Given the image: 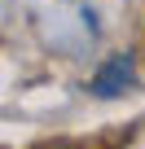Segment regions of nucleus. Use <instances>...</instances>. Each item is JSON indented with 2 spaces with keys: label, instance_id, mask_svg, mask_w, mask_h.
Segmentation results:
<instances>
[{
  "label": "nucleus",
  "instance_id": "1",
  "mask_svg": "<svg viewBox=\"0 0 145 149\" xmlns=\"http://www.w3.org/2000/svg\"><path fill=\"white\" fill-rule=\"evenodd\" d=\"M132 84H136V61H132V53H114V57L101 61V70L88 79V92L92 97H119Z\"/></svg>",
  "mask_w": 145,
  "mask_h": 149
},
{
  "label": "nucleus",
  "instance_id": "2",
  "mask_svg": "<svg viewBox=\"0 0 145 149\" xmlns=\"http://www.w3.org/2000/svg\"><path fill=\"white\" fill-rule=\"evenodd\" d=\"M123 149H145V123H141V127H136V132H132V140H127V145H123Z\"/></svg>",
  "mask_w": 145,
  "mask_h": 149
}]
</instances>
